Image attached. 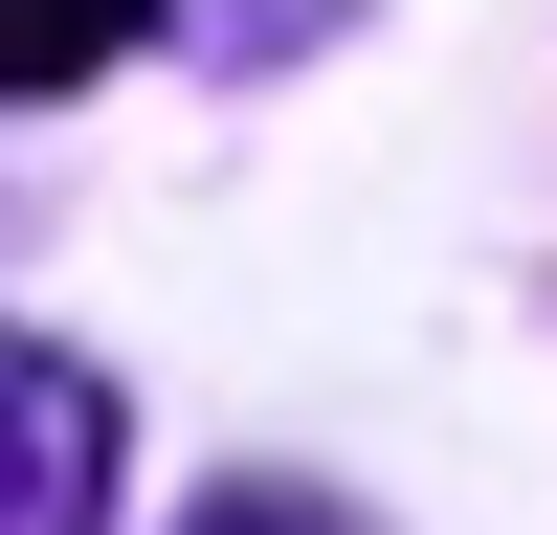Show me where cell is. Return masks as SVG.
<instances>
[{"label": "cell", "instance_id": "obj_1", "mask_svg": "<svg viewBox=\"0 0 557 535\" xmlns=\"http://www.w3.org/2000/svg\"><path fill=\"white\" fill-rule=\"evenodd\" d=\"M0 535H112V380L0 335Z\"/></svg>", "mask_w": 557, "mask_h": 535}, {"label": "cell", "instance_id": "obj_2", "mask_svg": "<svg viewBox=\"0 0 557 535\" xmlns=\"http://www.w3.org/2000/svg\"><path fill=\"white\" fill-rule=\"evenodd\" d=\"M178 0H0V112H45V89H89V67H134Z\"/></svg>", "mask_w": 557, "mask_h": 535}, {"label": "cell", "instance_id": "obj_3", "mask_svg": "<svg viewBox=\"0 0 557 535\" xmlns=\"http://www.w3.org/2000/svg\"><path fill=\"white\" fill-rule=\"evenodd\" d=\"M178 23H201V45H223V67H290V45H335V23H357V0H178Z\"/></svg>", "mask_w": 557, "mask_h": 535}, {"label": "cell", "instance_id": "obj_4", "mask_svg": "<svg viewBox=\"0 0 557 535\" xmlns=\"http://www.w3.org/2000/svg\"><path fill=\"white\" fill-rule=\"evenodd\" d=\"M178 535H357V513H335V490H201Z\"/></svg>", "mask_w": 557, "mask_h": 535}]
</instances>
